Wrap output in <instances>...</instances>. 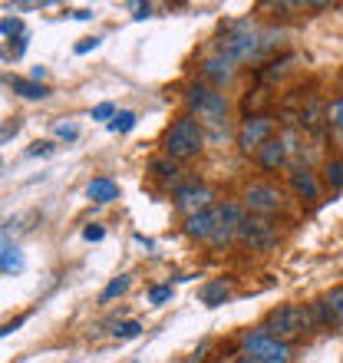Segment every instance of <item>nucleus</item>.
Instances as JSON below:
<instances>
[{
  "label": "nucleus",
  "mask_w": 343,
  "mask_h": 363,
  "mask_svg": "<svg viewBox=\"0 0 343 363\" xmlns=\"http://www.w3.org/2000/svg\"><path fill=\"white\" fill-rule=\"evenodd\" d=\"M0 33H4V40H10V43H13V40H20V37H27V33H23V23H20L17 17H4V20H0Z\"/></svg>",
  "instance_id": "nucleus-23"
},
{
  "label": "nucleus",
  "mask_w": 343,
  "mask_h": 363,
  "mask_svg": "<svg viewBox=\"0 0 343 363\" xmlns=\"http://www.w3.org/2000/svg\"><path fill=\"white\" fill-rule=\"evenodd\" d=\"M135 125V113H129V109H123V113H116V119L109 123V129H113L116 135H123V133H129Z\"/></svg>",
  "instance_id": "nucleus-24"
},
{
  "label": "nucleus",
  "mask_w": 343,
  "mask_h": 363,
  "mask_svg": "<svg viewBox=\"0 0 343 363\" xmlns=\"http://www.w3.org/2000/svg\"><path fill=\"white\" fill-rule=\"evenodd\" d=\"M327 311H330V317H334V324H343V287H334L330 294L324 297Z\"/></svg>",
  "instance_id": "nucleus-21"
},
{
  "label": "nucleus",
  "mask_w": 343,
  "mask_h": 363,
  "mask_svg": "<svg viewBox=\"0 0 343 363\" xmlns=\"http://www.w3.org/2000/svg\"><path fill=\"white\" fill-rule=\"evenodd\" d=\"M17 129H20V123H7V125H4V143H10V135H17Z\"/></svg>",
  "instance_id": "nucleus-39"
},
{
  "label": "nucleus",
  "mask_w": 343,
  "mask_h": 363,
  "mask_svg": "<svg viewBox=\"0 0 343 363\" xmlns=\"http://www.w3.org/2000/svg\"><path fill=\"white\" fill-rule=\"evenodd\" d=\"M50 152H53V145L50 143H33V149H30L27 155H50Z\"/></svg>",
  "instance_id": "nucleus-34"
},
{
  "label": "nucleus",
  "mask_w": 343,
  "mask_h": 363,
  "mask_svg": "<svg viewBox=\"0 0 343 363\" xmlns=\"http://www.w3.org/2000/svg\"><path fill=\"white\" fill-rule=\"evenodd\" d=\"M211 199H215V191H211L208 185H198V182L175 189V208L189 211V215H198V211L211 208Z\"/></svg>",
  "instance_id": "nucleus-9"
},
{
  "label": "nucleus",
  "mask_w": 343,
  "mask_h": 363,
  "mask_svg": "<svg viewBox=\"0 0 343 363\" xmlns=\"http://www.w3.org/2000/svg\"><path fill=\"white\" fill-rule=\"evenodd\" d=\"M73 17H77V20H89V17H93V10H73Z\"/></svg>",
  "instance_id": "nucleus-40"
},
{
  "label": "nucleus",
  "mask_w": 343,
  "mask_h": 363,
  "mask_svg": "<svg viewBox=\"0 0 343 363\" xmlns=\"http://www.w3.org/2000/svg\"><path fill=\"white\" fill-rule=\"evenodd\" d=\"M201 77H205V83L208 86H225V83H231L235 79V63L225 57H208L201 60Z\"/></svg>",
  "instance_id": "nucleus-11"
},
{
  "label": "nucleus",
  "mask_w": 343,
  "mask_h": 363,
  "mask_svg": "<svg viewBox=\"0 0 343 363\" xmlns=\"http://www.w3.org/2000/svg\"><path fill=\"white\" fill-rule=\"evenodd\" d=\"M96 47H99V40H83V43H77V53H89V50H96Z\"/></svg>",
  "instance_id": "nucleus-36"
},
{
  "label": "nucleus",
  "mask_w": 343,
  "mask_h": 363,
  "mask_svg": "<svg viewBox=\"0 0 343 363\" xmlns=\"http://www.w3.org/2000/svg\"><path fill=\"white\" fill-rule=\"evenodd\" d=\"M327 123L334 125L337 133L343 129V99H334V103L327 106Z\"/></svg>",
  "instance_id": "nucleus-29"
},
{
  "label": "nucleus",
  "mask_w": 343,
  "mask_h": 363,
  "mask_svg": "<svg viewBox=\"0 0 343 363\" xmlns=\"http://www.w3.org/2000/svg\"><path fill=\"white\" fill-rule=\"evenodd\" d=\"M238 363H257V360H254V357H248V354H244V357H241Z\"/></svg>",
  "instance_id": "nucleus-41"
},
{
  "label": "nucleus",
  "mask_w": 343,
  "mask_h": 363,
  "mask_svg": "<svg viewBox=\"0 0 343 363\" xmlns=\"http://www.w3.org/2000/svg\"><path fill=\"white\" fill-rule=\"evenodd\" d=\"M10 89L17 96H23V99H47L50 89L43 86V83H37V79H20V77H7L4 79Z\"/></svg>",
  "instance_id": "nucleus-15"
},
{
  "label": "nucleus",
  "mask_w": 343,
  "mask_h": 363,
  "mask_svg": "<svg viewBox=\"0 0 343 363\" xmlns=\"http://www.w3.org/2000/svg\"><path fill=\"white\" fill-rule=\"evenodd\" d=\"M125 291H129V277H125V274H119V277H116V281H109V287H106V291H103V297H99V301H103V304H106V301H113V297L125 294Z\"/></svg>",
  "instance_id": "nucleus-25"
},
{
  "label": "nucleus",
  "mask_w": 343,
  "mask_h": 363,
  "mask_svg": "<svg viewBox=\"0 0 343 363\" xmlns=\"http://www.w3.org/2000/svg\"><path fill=\"white\" fill-rule=\"evenodd\" d=\"M119 340H135V337L142 334V324L139 320H123V324H116V330H113Z\"/></svg>",
  "instance_id": "nucleus-26"
},
{
  "label": "nucleus",
  "mask_w": 343,
  "mask_h": 363,
  "mask_svg": "<svg viewBox=\"0 0 343 363\" xmlns=\"http://www.w3.org/2000/svg\"><path fill=\"white\" fill-rule=\"evenodd\" d=\"M23 320H27V317H17L13 324H4V330H0V334H4V337H10V334H13V330H17L20 324H23Z\"/></svg>",
  "instance_id": "nucleus-38"
},
{
  "label": "nucleus",
  "mask_w": 343,
  "mask_h": 363,
  "mask_svg": "<svg viewBox=\"0 0 343 363\" xmlns=\"http://www.w3.org/2000/svg\"><path fill=\"white\" fill-rule=\"evenodd\" d=\"M291 63H294V57H291V53H287V57H281V60H274V63H271V69H264V73H261V79H277V77H284L287 69H291Z\"/></svg>",
  "instance_id": "nucleus-28"
},
{
  "label": "nucleus",
  "mask_w": 343,
  "mask_h": 363,
  "mask_svg": "<svg viewBox=\"0 0 343 363\" xmlns=\"http://www.w3.org/2000/svg\"><path fill=\"white\" fill-rule=\"evenodd\" d=\"M86 195H89L93 201H99V205H106V201L119 199V185H116L113 179H93L89 185H86Z\"/></svg>",
  "instance_id": "nucleus-16"
},
{
  "label": "nucleus",
  "mask_w": 343,
  "mask_h": 363,
  "mask_svg": "<svg viewBox=\"0 0 343 363\" xmlns=\"http://www.w3.org/2000/svg\"><path fill=\"white\" fill-rule=\"evenodd\" d=\"M231 297V284L228 281H208L201 287V304L205 307H221Z\"/></svg>",
  "instance_id": "nucleus-17"
},
{
  "label": "nucleus",
  "mask_w": 343,
  "mask_h": 363,
  "mask_svg": "<svg viewBox=\"0 0 343 363\" xmlns=\"http://www.w3.org/2000/svg\"><path fill=\"white\" fill-rule=\"evenodd\" d=\"M244 208L251 215H274V211L284 208V191L277 189V185H267V182H257V185H248L244 189Z\"/></svg>",
  "instance_id": "nucleus-6"
},
{
  "label": "nucleus",
  "mask_w": 343,
  "mask_h": 363,
  "mask_svg": "<svg viewBox=\"0 0 343 363\" xmlns=\"http://www.w3.org/2000/svg\"><path fill=\"white\" fill-rule=\"evenodd\" d=\"M238 241L241 245H248L251 251H267V248H274L277 245V231L267 218H261V215H248L238 228Z\"/></svg>",
  "instance_id": "nucleus-7"
},
{
  "label": "nucleus",
  "mask_w": 343,
  "mask_h": 363,
  "mask_svg": "<svg viewBox=\"0 0 343 363\" xmlns=\"http://www.w3.org/2000/svg\"><path fill=\"white\" fill-rule=\"evenodd\" d=\"M83 238L86 241H103L106 238V228H103V225H86V228H83Z\"/></svg>",
  "instance_id": "nucleus-33"
},
{
  "label": "nucleus",
  "mask_w": 343,
  "mask_h": 363,
  "mask_svg": "<svg viewBox=\"0 0 343 363\" xmlns=\"http://www.w3.org/2000/svg\"><path fill=\"white\" fill-rule=\"evenodd\" d=\"M93 119H99V123H103V119H109V123H113V119H116V106L113 103H99L93 109Z\"/></svg>",
  "instance_id": "nucleus-31"
},
{
  "label": "nucleus",
  "mask_w": 343,
  "mask_h": 363,
  "mask_svg": "<svg viewBox=\"0 0 343 363\" xmlns=\"http://www.w3.org/2000/svg\"><path fill=\"white\" fill-rule=\"evenodd\" d=\"M327 185H330V189H337V191L343 189V159L327 162Z\"/></svg>",
  "instance_id": "nucleus-27"
},
{
  "label": "nucleus",
  "mask_w": 343,
  "mask_h": 363,
  "mask_svg": "<svg viewBox=\"0 0 343 363\" xmlns=\"http://www.w3.org/2000/svg\"><path fill=\"white\" fill-rule=\"evenodd\" d=\"M307 311V324H310V330H324V327L334 324V317H330V311H327L324 301H310V304H304Z\"/></svg>",
  "instance_id": "nucleus-18"
},
{
  "label": "nucleus",
  "mask_w": 343,
  "mask_h": 363,
  "mask_svg": "<svg viewBox=\"0 0 343 363\" xmlns=\"http://www.w3.org/2000/svg\"><path fill=\"white\" fill-rule=\"evenodd\" d=\"M218 228H221L218 205H211V208L198 211V215H189V221H185V235H189V238H198V241H211Z\"/></svg>",
  "instance_id": "nucleus-10"
},
{
  "label": "nucleus",
  "mask_w": 343,
  "mask_h": 363,
  "mask_svg": "<svg viewBox=\"0 0 343 363\" xmlns=\"http://www.w3.org/2000/svg\"><path fill=\"white\" fill-rule=\"evenodd\" d=\"M261 330H267L271 337H277V340L291 344V340H297V337H304L307 330H310V324H307V311H304V307H297V304L274 307V311L264 317Z\"/></svg>",
  "instance_id": "nucleus-3"
},
{
  "label": "nucleus",
  "mask_w": 343,
  "mask_h": 363,
  "mask_svg": "<svg viewBox=\"0 0 343 363\" xmlns=\"http://www.w3.org/2000/svg\"><path fill=\"white\" fill-rule=\"evenodd\" d=\"M291 189L300 195V199L314 201L317 195H320V185H317V175L307 169V165H294L291 169Z\"/></svg>",
  "instance_id": "nucleus-12"
},
{
  "label": "nucleus",
  "mask_w": 343,
  "mask_h": 363,
  "mask_svg": "<svg viewBox=\"0 0 343 363\" xmlns=\"http://www.w3.org/2000/svg\"><path fill=\"white\" fill-rule=\"evenodd\" d=\"M172 297V287H152L149 291V304H165Z\"/></svg>",
  "instance_id": "nucleus-32"
},
{
  "label": "nucleus",
  "mask_w": 343,
  "mask_h": 363,
  "mask_svg": "<svg viewBox=\"0 0 343 363\" xmlns=\"http://www.w3.org/2000/svg\"><path fill=\"white\" fill-rule=\"evenodd\" d=\"M149 172H155L162 182H175L179 179V165L172 162V159H152V162H149Z\"/></svg>",
  "instance_id": "nucleus-20"
},
{
  "label": "nucleus",
  "mask_w": 343,
  "mask_h": 363,
  "mask_svg": "<svg viewBox=\"0 0 343 363\" xmlns=\"http://www.w3.org/2000/svg\"><path fill=\"white\" fill-rule=\"evenodd\" d=\"M287 159V145L281 143V139H267L261 149H257V162H261V169H267V172H277L281 165H284Z\"/></svg>",
  "instance_id": "nucleus-13"
},
{
  "label": "nucleus",
  "mask_w": 343,
  "mask_h": 363,
  "mask_svg": "<svg viewBox=\"0 0 343 363\" xmlns=\"http://www.w3.org/2000/svg\"><path fill=\"white\" fill-rule=\"evenodd\" d=\"M267 50V37H261L257 30H251L248 23H231L221 30L218 40V57L231 60V63H251L261 60Z\"/></svg>",
  "instance_id": "nucleus-1"
},
{
  "label": "nucleus",
  "mask_w": 343,
  "mask_h": 363,
  "mask_svg": "<svg viewBox=\"0 0 343 363\" xmlns=\"http://www.w3.org/2000/svg\"><path fill=\"white\" fill-rule=\"evenodd\" d=\"M23 50H27V37H20L17 43H10V53H13V60H17L20 53H23Z\"/></svg>",
  "instance_id": "nucleus-37"
},
{
  "label": "nucleus",
  "mask_w": 343,
  "mask_h": 363,
  "mask_svg": "<svg viewBox=\"0 0 343 363\" xmlns=\"http://www.w3.org/2000/svg\"><path fill=\"white\" fill-rule=\"evenodd\" d=\"M133 10H135V20H142L152 13V4H133Z\"/></svg>",
  "instance_id": "nucleus-35"
},
{
  "label": "nucleus",
  "mask_w": 343,
  "mask_h": 363,
  "mask_svg": "<svg viewBox=\"0 0 343 363\" xmlns=\"http://www.w3.org/2000/svg\"><path fill=\"white\" fill-rule=\"evenodd\" d=\"M57 139H63V143H77V139H79V125L57 123Z\"/></svg>",
  "instance_id": "nucleus-30"
},
{
  "label": "nucleus",
  "mask_w": 343,
  "mask_h": 363,
  "mask_svg": "<svg viewBox=\"0 0 343 363\" xmlns=\"http://www.w3.org/2000/svg\"><path fill=\"white\" fill-rule=\"evenodd\" d=\"M244 354L254 357L257 363H291V344L271 337L267 330H248L244 334Z\"/></svg>",
  "instance_id": "nucleus-5"
},
{
  "label": "nucleus",
  "mask_w": 343,
  "mask_h": 363,
  "mask_svg": "<svg viewBox=\"0 0 343 363\" xmlns=\"http://www.w3.org/2000/svg\"><path fill=\"white\" fill-rule=\"evenodd\" d=\"M205 145V133H201V123L195 116H179L172 129L165 133V155L172 162H189L201 152Z\"/></svg>",
  "instance_id": "nucleus-2"
},
{
  "label": "nucleus",
  "mask_w": 343,
  "mask_h": 363,
  "mask_svg": "<svg viewBox=\"0 0 343 363\" xmlns=\"http://www.w3.org/2000/svg\"><path fill=\"white\" fill-rule=\"evenodd\" d=\"M271 133H274V119L271 116H251L238 129V149L241 152H257L271 139Z\"/></svg>",
  "instance_id": "nucleus-8"
},
{
  "label": "nucleus",
  "mask_w": 343,
  "mask_h": 363,
  "mask_svg": "<svg viewBox=\"0 0 343 363\" xmlns=\"http://www.w3.org/2000/svg\"><path fill=\"white\" fill-rule=\"evenodd\" d=\"M271 103V96H267V89H254V96H244V119H251V116H257L254 109H261V106Z\"/></svg>",
  "instance_id": "nucleus-22"
},
{
  "label": "nucleus",
  "mask_w": 343,
  "mask_h": 363,
  "mask_svg": "<svg viewBox=\"0 0 343 363\" xmlns=\"http://www.w3.org/2000/svg\"><path fill=\"white\" fill-rule=\"evenodd\" d=\"M185 103H189V109L198 119H205V123H221L225 116H228V99H225V93H218L215 86H208V83H191L189 93H185Z\"/></svg>",
  "instance_id": "nucleus-4"
},
{
  "label": "nucleus",
  "mask_w": 343,
  "mask_h": 363,
  "mask_svg": "<svg viewBox=\"0 0 343 363\" xmlns=\"http://www.w3.org/2000/svg\"><path fill=\"white\" fill-rule=\"evenodd\" d=\"M0 271L4 274H20L23 271V255H20L17 245L4 241V251H0Z\"/></svg>",
  "instance_id": "nucleus-19"
},
{
  "label": "nucleus",
  "mask_w": 343,
  "mask_h": 363,
  "mask_svg": "<svg viewBox=\"0 0 343 363\" xmlns=\"http://www.w3.org/2000/svg\"><path fill=\"white\" fill-rule=\"evenodd\" d=\"M324 113H327V106H324V99L320 96H314L307 106H300V129H307V133H317L320 129V123H324Z\"/></svg>",
  "instance_id": "nucleus-14"
}]
</instances>
